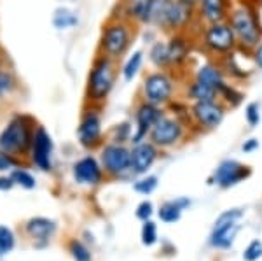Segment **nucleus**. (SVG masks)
Returning a JSON list of instances; mask_svg holds the SVG:
<instances>
[{"label":"nucleus","instance_id":"1","mask_svg":"<svg viewBox=\"0 0 262 261\" xmlns=\"http://www.w3.org/2000/svg\"><path fill=\"white\" fill-rule=\"evenodd\" d=\"M194 23H200L196 6L185 4L182 0H152L145 25L156 27L171 35L179 32H191Z\"/></svg>","mask_w":262,"mask_h":261},{"label":"nucleus","instance_id":"2","mask_svg":"<svg viewBox=\"0 0 262 261\" xmlns=\"http://www.w3.org/2000/svg\"><path fill=\"white\" fill-rule=\"evenodd\" d=\"M227 23L231 25L232 32L238 39L239 49H243V51H252L257 44L262 42L260 16L252 4L245 2V0L234 4L229 18H227Z\"/></svg>","mask_w":262,"mask_h":261},{"label":"nucleus","instance_id":"3","mask_svg":"<svg viewBox=\"0 0 262 261\" xmlns=\"http://www.w3.org/2000/svg\"><path fill=\"white\" fill-rule=\"evenodd\" d=\"M198 42H200L203 51L215 58V60H222V58H226L227 54L234 53L239 48L238 39H236L234 32H232L231 25L227 21L203 25Z\"/></svg>","mask_w":262,"mask_h":261},{"label":"nucleus","instance_id":"4","mask_svg":"<svg viewBox=\"0 0 262 261\" xmlns=\"http://www.w3.org/2000/svg\"><path fill=\"white\" fill-rule=\"evenodd\" d=\"M179 81L171 70H152L142 81V100L159 107H166L175 100Z\"/></svg>","mask_w":262,"mask_h":261},{"label":"nucleus","instance_id":"5","mask_svg":"<svg viewBox=\"0 0 262 261\" xmlns=\"http://www.w3.org/2000/svg\"><path fill=\"white\" fill-rule=\"evenodd\" d=\"M114 83H116V69L108 56H100L93 63L90 72V81H88V95L95 102H101L112 91Z\"/></svg>","mask_w":262,"mask_h":261},{"label":"nucleus","instance_id":"6","mask_svg":"<svg viewBox=\"0 0 262 261\" xmlns=\"http://www.w3.org/2000/svg\"><path fill=\"white\" fill-rule=\"evenodd\" d=\"M131 42H133L131 27L122 21H116L105 27L103 37H101V51L111 60H119L128 53Z\"/></svg>","mask_w":262,"mask_h":261},{"label":"nucleus","instance_id":"7","mask_svg":"<svg viewBox=\"0 0 262 261\" xmlns=\"http://www.w3.org/2000/svg\"><path fill=\"white\" fill-rule=\"evenodd\" d=\"M185 128H187V123L182 121L180 117H177L173 114L171 116L164 114L161 119L156 123L154 128L150 130L149 140L156 147H161V149L173 147L182 140V137H184V133H185Z\"/></svg>","mask_w":262,"mask_h":261},{"label":"nucleus","instance_id":"8","mask_svg":"<svg viewBox=\"0 0 262 261\" xmlns=\"http://www.w3.org/2000/svg\"><path fill=\"white\" fill-rule=\"evenodd\" d=\"M227 107L221 100H205L191 105V121L201 130H215L222 125Z\"/></svg>","mask_w":262,"mask_h":261},{"label":"nucleus","instance_id":"9","mask_svg":"<svg viewBox=\"0 0 262 261\" xmlns=\"http://www.w3.org/2000/svg\"><path fill=\"white\" fill-rule=\"evenodd\" d=\"M166 114L164 112V107H159V105L149 104L145 100H142L140 104L137 105V111H135V133L131 137V142L133 144H140V142L145 140L149 137L150 130L154 128L156 123H158L161 117Z\"/></svg>","mask_w":262,"mask_h":261},{"label":"nucleus","instance_id":"10","mask_svg":"<svg viewBox=\"0 0 262 261\" xmlns=\"http://www.w3.org/2000/svg\"><path fill=\"white\" fill-rule=\"evenodd\" d=\"M243 216V212L239 209H232L227 212L221 214V217L217 219L212 231V246L219 247V249H227L231 247V244L234 242V237L239 230L238 219Z\"/></svg>","mask_w":262,"mask_h":261},{"label":"nucleus","instance_id":"11","mask_svg":"<svg viewBox=\"0 0 262 261\" xmlns=\"http://www.w3.org/2000/svg\"><path fill=\"white\" fill-rule=\"evenodd\" d=\"M250 167L236 162V159H224V162L215 168L212 183L221 188H231L239 184L242 180L250 177Z\"/></svg>","mask_w":262,"mask_h":261},{"label":"nucleus","instance_id":"12","mask_svg":"<svg viewBox=\"0 0 262 261\" xmlns=\"http://www.w3.org/2000/svg\"><path fill=\"white\" fill-rule=\"evenodd\" d=\"M166 42L171 60V72H179V70L185 69L192 53V35H189V32L171 33Z\"/></svg>","mask_w":262,"mask_h":261},{"label":"nucleus","instance_id":"13","mask_svg":"<svg viewBox=\"0 0 262 261\" xmlns=\"http://www.w3.org/2000/svg\"><path fill=\"white\" fill-rule=\"evenodd\" d=\"M101 163L105 170L114 175H122L131 172V151L122 144H108L101 151Z\"/></svg>","mask_w":262,"mask_h":261},{"label":"nucleus","instance_id":"14","mask_svg":"<svg viewBox=\"0 0 262 261\" xmlns=\"http://www.w3.org/2000/svg\"><path fill=\"white\" fill-rule=\"evenodd\" d=\"M234 6L232 0H200L196 6L200 25H213L227 21L231 9Z\"/></svg>","mask_w":262,"mask_h":261},{"label":"nucleus","instance_id":"15","mask_svg":"<svg viewBox=\"0 0 262 261\" xmlns=\"http://www.w3.org/2000/svg\"><path fill=\"white\" fill-rule=\"evenodd\" d=\"M28 144H30V130L21 119L12 121L0 135V147L6 153L25 151Z\"/></svg>","mask_w":262,"mask_h":261},{"label":"nucleus","instance_id":"16","mask_svg":"<svg viewBox=\"0 0 262 261\" xmlns=\"http://www.w3.org/2000/svg\"><path fill=\"white\" fill-rule=\"evenodd\" d=\"M192 77L196 79V81H200L203 84H206V86L217 90V95H219V90H221L224 84L229 81L226 72H224V69H222L221 60H215V58L213 60L205 62L203 65L198 67V69L194 70Z\"/></svg>","mask_w":262,"mask_h":261},{"label":"nucleus","instance_id":"17","mask_svg":"<svg viewBox=\"0 0 262 261\" xmlns=\"http://www.w3.org/2000/svg\"><path fill=\"white\" fill-rule=\"evenodd\" d=\"M158 149L152 142L143 140L140 144H135L131 149V172L137 175L147 174V170L154 165L158 159Z\"/></svg>","mask_w":262,"mask_h":261},{"label":"nucleus","instance_id":"18","mask_svg":"<svg viewBox=\"0 0 262 261\" xmlns=\"http://www.w3.org/2000/svg\"><path fill=\"white\" fill-rule=\"evenodd\" d=\"M100 137H101L100 116L96 114V111L86 112L81 121V126H79V140H81L82 146L90 147V146L98 144Z\"/></svg>","mask_w":262,"mask_h":261},{"label":"nucleus","instance_id":"19","mask_svg":"<svg viewBox=\"0 0 262 261\" xmlns=\"http://www.w3.org/2000/svg\"><path fill=\"white\" fill-rule=\"evenodd\" d=\"M51 153H53V140L44 128H39L33 137V162L42 170L51 168Z\"/></svg>","mask_w":262,"mask_h":261},{"label":"nucleus","instance_id":"20","mask_svg":"<svg viewBox=\"0 0 262 261\" xmlns=\"http://www.w3.org/2000/svg\"><path fill=\"white\" fill-rule=\"evenodd\" d=\"M74 177L81 184H98L101 180V168L93 156L79 159L74 165Z\"/></svg>","mask_w":262,"mask_h":261},{"label":"nucleus","instance_id":"21","mask_svg":"<svg viewBox=\"0 0 262 261\" xmlns=\"http://www.w3.org/2000/svg\"><path fill=\"white\" fill-rule=\"evenodd\" d=\"M184 98L196 104V102H205V100H217L219 95H217V90H213V88L206 86V84L196 81V79L192 77L191 81H187L184 86Z\"/></svg>","mask_w":262,"mask_h":261},{"label":"nucleus","instance_id":"22","mask_svg":"<svg viewBox=\"0 0 262 261\" xmlns=\"http://www.w3.org/2000/svg\"><path fill=\"white\" fill-rule=\"evenodd\" d=\"M239 48L236 49L234 53L227 54L226 58H222L221 63H222V69L226 72L227 79H232V81H247L248 77L252 75V70H245V65H242L239 62Z\"/></svg>","mask_w":262,"mask_h":261},{"label":"nucleus","instance_id":"23","mask_svg":"<svg viewBox=\"0 0 262 261\" xmlns=\"http://www.w3.org/2000/svg\"><path fill=\"white\" fill-rule=\"evenodd\" d=\"M149 62L156 70H171V60L166 41L152 42L149 48Z\"/></svg>","mask_w":262,"mask_h":261},{"label":"nucleus","instance_id":"24","mask_svg":"<svg viewBox=\"0 0 262 261\" xmlns=\"http://www.w3.org/2000/svg\"><path fill=\"white\" fill-rule=\"evenodd\" d=\"M152 0H124V16L129 21L145 25Z\"/></svg>","mask_w":262,"mask_h":261},{"label":"nucleus","instance_id":"25","mask_svg":"<svg viewBox=\"0 0 262 261\" xmlns=\"http://www.w3.org/2000/svg\"><path fill=\"white\" fill-rule=\"evenodd\" d=\"M54 230H56L54 221L46 219V217H33L27 225L28 235L32 238H35V240H49V237H53Z\"/></svg>","mask_w":262,"mask_h":261},{"label":"nucleus","instance_id":"26","mask_svg":"<svg viewBox=\"0 0 262 261\" xmlns=\"http://www.w3.org/2000/svg\"><path fill=\"white\" fill-rule=\"evenodd\" d=\"M219 100H221L227 109H234V107H238V105L243 104L245 93L239 90L238 86H236V84H231L229 81H227L221 90H219Z\"/></svg>","mask_w":262,"mask_h":261},{"label":"nucleus","instance_id":"27","mask_svg":"<svg viewBox=\"0 0 262 261\" xmlns=\"http://www.w3.org/2000/svg\"><path fill=\"white\" fill-rule=\"evenodd\" d=\"M185 205H189V200L182 198V200H173V202H166V204L161 205V209H159V217H161V221L164 223H175L180 219L182 216V210H184Z\"/></svg>","mask_w":262,"mask_h":261},{"label":"nucleus","instance_id":"28","mask_svg":"<svg viewBox=\"0 0 262 261\" xmlns=\"http://www.w3.org/2000/svg\"><path fill=\"white\" fill-rule=\"evenodd\" d=\"M143 65V51H133V54L126 60L124 67H122V77H124L126 83H131L135 77L138 75V72L142 70Z\"/></svg>","mask_w":262,"mask_h":261},{"label":"nucleus","instance_id":"29","mask_svg":"<svg viewBox=\"0 0 262 261\" xmlns=\"http://www.w3.org/2000/svg\"><path fill=\"white\" fill-rule=\"evenodd\" d=\"M53 23H54V27H56L58 30H65V28L75 27V25L79 23V19L72 11L65 9V7H60V9H56V12H54Z\"/></svg>","mask_w":262,"mask_h":261},{"label":"nucleus","instance_id":"30","mask_svg":"<svg viewBox=\"0 0 262 261\" xmlns=\"http://www.w3.org/2000/svg\"><path fill=\"white\" fill-rule=\"evenodd\" d=\"M135 191L142 193V195H150L156 188H158V177L156 175H145V177L138 179L135 183Z\"/></svg>","mask_w":262,"mask_h":261},{"label":"nucleus","instance_id":"31","mask_svg":"<svg viewBox=\"0 0 262 261\" xmlns=\"http://www.w3.org/2000/svg\"><path fill=\"white\" fill-rule=\"evenodd\" d=\"M245 119H247L248 126L255 128L260 123V105L257 102H250L245 107Z\"/></svg>","mask_w":262,"mask_h":261},{"label":"nucleus","instance_id":"32","mask_svg":"<svg viewBox=\"0 0 262 261\" xmlns=\"http://www.w3.org/2000/svg\"><path fill=\"white\" fill-rule=\"evenodd\" d=\"M156 240H158V228L154 223L147 219L142 228V242L143 246H154Z\"/></svg>","mask_w":262,"mask_h":261},{"label":"nucleus","instance_id":"33","mask_svg":"<svg viewBox=\"0 0 262 261\" xmlns=\"http://www.w3.org/2000/svg\"><path fill=\"white\" fill-rule=\"evenodd\" d=\"M11 179H12V183L19 184V186H23L27 189L35 188V179H33L32 175L28 174V172H25V170H14V172H12V175H11Z\"/></svg>","mask_w":262,"mask_h":261},{"label":"nucleus","instance_id":"34","mask_svg":"<svg viewBox=\"0 0 262 261\" xmlns=\"http://www.w3.org/2000/svg\"><path fill=\"white\" fill-rule=\"evenodd\" d=\"M245 261H257L262 258V242L260 240H253L248 244V247L243 252Z\"/></svg>","mask_w":262,"mask_h":261},{"label":"nucleus","instance_id":"35","mask_svg":"<svg viewBox=\"0 0 262 261\" xmlns=\"http://www.w3.org/2000/svg\"><path fill=\"white\" fill-rule=\"evenodd\" d=\"M14 247V235L7 226H0V249L4 252L11 251Z\"/></svg>","mask_w":262,"mask_h":261},{"label":"nucleus","instance_id":"36","mask_svg":"<svg viewBox=\"0 0 262 261\" xmlns=\"http://www.w3.org/2000/svg\"><path fill=\"white\" fill-rule=\"evenodd\" d=\"M70 251H72V256H74L75 261H91V252L82 246L81 242H72L70 246Z\"/></svg>","mask_w":262,"mask_h":261},{"label":"nucleus","instance_id":"37","mask_svg":"<svg viewBox=\"0 0 262 261\" xmlns=\"http://www.w3.org/2000/svg\"><path fill=\"white\" fill-rule=\"evenodd\" d=\"M152 212H154V207H152V204L149 200L142 202V204L137 207V217H138V219H142V221L149 219V217L152 216Z\"/></svg>","mask_w":262,"mask_h":261},{"label":"nucleus","instance_id":"38","mask_svg":"<svg viewBox=\"0 0 262 261\" xmlns=\"http://www.w3.org/2000/svg\"><path fill=\"white\" fill-rule=\"evenodd\" d=\"M116 133H117V138H116L117 144L124 142L126 138L129 137V133H131V126H129V123H121V125H117Z\"/></svg>","mask_w":262,"mask_h":261},{"label":"nucleus","instance_id":"39","mask_svg":"<svg viewBox=\"0 0 262 261\" xmlns=\"http://www.w3.org/2000/svg\"><path fill=\"white\" fill-rule=\"evenodd\" d=\"M250 56H252L253 67H255V69H259V70H262V42H260V44H257L255 48L252 49Z\"/></svg>","mask_w":262,"mask_h":261},{"label":"nucleus","instance_id":"40","mask_svg":"<svg viewBox=\"0 0 262 261\" xmlns=\"http://www.w3.org/2000/svg\"><path fill=\"white\" fill-rule=\"evenodd\" d=\"M259 140L257 138H248V140H245L243 142V146H242V149H243V153H253V151H257L259 149Z\"/></svg>","mask_w":262,"mask_h":261},{"label":"nucleus","instance_id":"41","mask_svg":"<svg viewBox=\"0 0 262 261\" xmlns=\"http://www.w3.org/2000/svg\"><path fill=\"white\" fill-rule=\"evenodd\" d=\"M9 88H11L9 77H7L6 74H0V93H2V91H6V90H9Z\"/></svg>","mask_w":262,"mask_h":261},{"label":"nucleus","instance_id":"42","mask_svg":"<svg viewBox=\"0 0 262 261\" xmlns=\"http://www.w3.org/2000/svg\"><path fill=\"white\" fill-rule=\"evenodd\" d=\"M11 165H12V159L0 153V170H6V168H9Z\"/></svg>","mask_w":262,"mask_h":261},{"label":"nucleus","instance_id":"43","mask_svg":"<svg viewBox=\"0 0 262 261\" xmlns=\"http://www.w3.org/2000/svg\"><path fill=\"white\" fill-rule=\"evenodd\" d=\"M182 2H185V4H191V6H198V2H200V0H182Z\"/></svg>","mask_w":262,"mask_h":261},{"label":"nucleus","instance_id":"44","mask_svg":"<svg viewBox=\"0 0 262 261\" xmlns=\"http://www.w3.org/2000/svg\"><path fill=\"white\" fill-rule=\"evenodd\" d=\"M0 254H4V251H2V249H0Z\"/></svg>","mask_w":262,"mask_h":261}]
</instances>
